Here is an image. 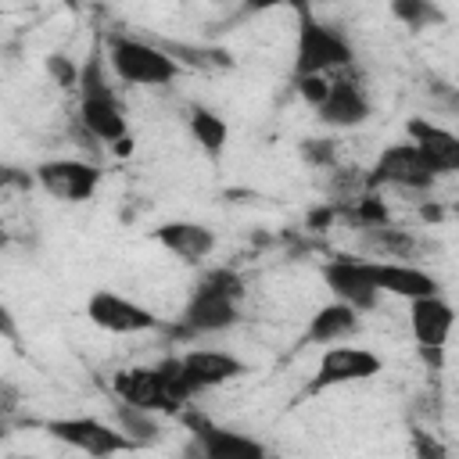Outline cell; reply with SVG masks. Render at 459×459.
Returning <instances> with one entry per match:
<instances>
[{
    "instance_id": "8992f818",
    "label": "cell",
    "mask_w": 459,
    "mask_h": 459,
    "mask_svg": "<svg viewBox=\"0 0 459 459\" xmlns=\"http://www.w3.org/2000/svg\"><path fill=\"white\" fill-rule=\"evenodd\" d=\"M86 319L97 330L115 333V337H133V333L158 330V316L147 305H140V301H133V298H126L111 287H97L86 298Z\"/></svg>"
},
{
    "instance_id": "9c48e42d",
    "label": "cell",
    "mask_w": 459,
    "mask_h": 459,
    "mask_svg": "<svg viewBox=\"0 0 459 459\" xmlns=\"http://www.w3.org/2000/svg\"><path fill=\"white\" fill-rule=\"evenodd\" d=\"M32 179L57 201L79 204L90 201L100 186V169L93 161H79V158H50L43 165H36Z\"/></svg>"
},
{
    "instance_id": "f546056e",
    "label": "cell",
    "mask_w": 459,
    "mask_h": 459,
    "mask_svg": "<svg viewBox=\"0 0 459 459\" xmlns=\"http://www.w3.org/2000/svg\"><path fill=\"white\" fill-rule=\"evenodd\" d=\"M0 333L7 337V341H14L18 337V326H14V319H11V312L0 305Z\"/></svg>"
},
{
    "instance_id": "83f0119b",
    "label": "cell",
    "mask_w": 459,
    "mask_h": 459,
    "mask_svg": "<svg viewBox=\"0 0 459 459\" xmlns=\"http://www.w3.org/2000/svg\"><path fill=\"white\" fill-rule=\"evenodd\" d=\"M359 215H362L366 222H373V219H377V222H384V219H387V215H384V204H380L377 197H366V201H362V208H359Z\"/></svg>"
},
{
    "instance_id": "4fadbf2b",
    "label": "cell",
    "mask_w": 459,
    "mask_h": 459,
    "mask_svg": "<svg viewBox=\"0 0 459 459\" xmlns=\"http://www.w3.org/2000/svg\"><path fill=\"white\" fill-rule=\"evenodd\" d=\"M405 136L409 143L427 158V165L437 172V176H448L459 169V136L430 118H409L405 126Z\"/></svg>"
},
{
    "instance_id": "4dcf8cb0",
    "label": "cell",
    "mask_w": 459,
    "mask_h": 459,
    "mask_svg": "<svg viewBox=\"0 0 459 459\" xmlns=\"http://www.w3.org/2000/svg\"><path fill=\"white\" fill-rule=\"evenodd\" d=\"M65 4H75V0H65Z\"/></svg>"
},
{
    "instance_id": "52a82bcc",
    "label": "cell",
    "mask_w": 459,
    "mask_h": 459,
    "mask_svg": "<svg viewBox=\"0 0 459 459\" xmlns=\"http://www.w3.org/2000/svg\"><path fill=\"white\" fill-rule=\"evenodd\" d=\"M380 369H384V359H380L377 351L359 348V344H341V341H333V344L319 355V366H316V377H312V391L344 387V384H362V380H373Z\"/></svg>"
},
{
    "instance_id": "9a60e30c",
    "label": "cell",
    "mask_w": 459,
    "mask_h": 459,
    "mask_svg": "<svg viewBox=\"0 0 459 459\" xmlns=\"http://www.w3.org/2000/svg\"><path fill=\"white\" fill-rule=\"evenodd\" d=\"M323 280L330 287V294L344 305H351L355 312H369L377 308L380 294L373 290V283L362 273V258H333L323 265Z\"/></svg>"
},
{
    "instance_id": "5bb4252c",
    "label": "cell",
    "mask_w": 459,
    "mask_h": 459,
    "mask_svg": "<svg viewBox=\"0 0 459 459\" xmlns=\"http://www.w3.org/2000/svg\"><path fill=\"white\" fill-rule=\"evenodd\" d=\"M316 115L326 126L351 129V126H362L369 118V97L362 93V86L355 79H330L326 97L316 104Z\"/></svg>"
},
{
    "instance_id": "8fae6325",
    "label": "cell",
    "mask_w": 459,
    "mask_h": 459,
    "mask_svg": "<svg viewBox=\"0 0 459 459\" xmlns=\"http://www.w3.org/2000/svg\"><path fill=\"white\" fill-rule=\"evenodd\" d=\"M373 183H391V186H405V190H427L434 186L437 172L427 165V158L405 140V143H391L380 151L377 165H373Z\"/></svg>"
},
{
    "instance_id": "44dd1931",
    "label": "cell",
    "mask_w": 459,
    "mask_h": 459,
    "mask_svg": "<svg viewBox=\"0 0 459 459\" xmlns=\"http://www.w3.org/2000/svg\"><path fill=\"white\" fill-rule=\"evenodd\" d=\"M115 427H118L133 445H151V441H158V434H161L154 412H151V409H140V405H129V402L118 405Z\"/></svg>"
},
{
    "instance_id": "484cf974",
    "label": "cell",
    "mask_w": 459,
    "mask_h": 459,
    "mask_svg": "<svg viewBox=\"0 0 459 459\" xmlns=\"http://www.w3.org/2000/svg\"><path fill=\"white\" fill-rule=\"evenodd\" d=\"M32 172H22V169H11V165H0V190L7 186H32Z\"/></svg>"
},
{
    "instance_id": "2e32d148",
    "label": "cell",
    "mask_w": 459,
    "mask_h": 459,
    "mask_svg": "<svg viewBox=\"0 0 459 459\" xmlns=\"http://www.w3.org/2000/svg\"><path fill=\"white\" fill-rule=\"evenodd\" d=\"M452 323H455V308L437 290L409 301V330H412L416 344H423V348H445V341L452 333Z\"/></svg>"
},
{
    "instance_id": "7c38bea8",
    "label": "cell",
    "mask_w": 459,
    "mask_h": 459,
    "mask_svg": "<svg viewBox=\"0 0 459 459\" xmlns=\"http://www.w3.org/2000/svg\"><path fill=\"white\" fill-rule=\"evenodd\" d=\"M362 273L373 283L377 294H391V298H423L437 290V280L409 262H387V258H362Z\"/></svg>"
},
{
    "instance_id": "4316f807",
    "label": "cell",
    "mask_w": 459,
    "mask_h": 459,
    "mask_svg": "<svg viewBox=\"0 0 459 459\" xmlns=\"http://www.w3.org/2000/svg\"><path fill=\"white\" fill-rule=\"evenodd\" d=\"M305 158L308 161H330L333 158V143L330 140H305Z\"/></svg>"
},
{
    "instance_id": "7402d4cb",
    "label": "cell",
    "mask_w": 459,
    "mask_h": 459,
    "mask_svg": "<svg viewBox=\"0 0 459 459\" xmlns=\"http://www.w3.org/2000/svg\"><path fill=\"white\" fill-rule=\"evenodd\" d=\"M391 14L402 25H409L412 32H420V29H427L434 22H445V14L437 11L434 0H391Z\"/></svg>"
},
{
    "instance_id": "ac0fdd59",
    "label": "cell",
    "mask_w": 459,
    "mask_h": 459,
    "mask_svg": "<svg viewBox=\"0 0 459 459\" xmlns=\"http://www.w3.org/2000/svg\"><path fill=\"white\" fill-rule=\"evenodd\" d=\"M154 240L183 262H201L215 251V233L204 222H165L154 230Z\"/></svg>"
},
{
    "instance_id": "f1b7e54d",
    "label": "cell",
    "mask_w": 459,
    "mask_h": 459,
    "mask_svg": "<svg viewBox=\"0 0 459 459\" xmlns=\"http://www.w3.org/2000/svg\"><path fill=\"white\" fill-rule=\"evenodd\" d=\"M18 405V391L11 384H0V416H7Z\"/></svg>"
},
{
    "instance_id": "ffe728a7",
    "label": "cell",
    "mask_w": 459,
    "mask_h": 459,
    "mask_svg": "<svg viewBox=\"0 0 459 459\" xmlns=\"http://www.w3.org/2000/svg\"><path fill=\"white\" fill-rule=\"evenodd\" d=\"M186 126H190V136L201 143V151L204 154H212V158H219L222 151H226V140H230V122L219 115V111H212V108H190V115H186Z\"/></svg>"
},
{
    "instance_id": "6da1fadb",
    "label": "cell",
    "mask_w": 459,
    "mask_h": 459,
    "mask_svg": "<svg viewBox=\"0 0 459 459\" xmlns=\"http://www.w3.org/2000/svg\"><path fill=\"white\" fill-rule=\"evenodd\" d=\"M75 90H79V126L100 140V143H118L129 136V118H126V108L108 79V61L104 54H90L86 65H79V79H75Z\"/></svg>"
},
{
    "instance_id": "ba28073f",
    "label": "cell",
    "mask_w": 459,
    "mask_h": 459,
    "mask_svg": "<svg viewBox=\"0 0 459 459\" xmlns=\"http://www.w3.org/2000/svg\"><path fill=\"white\" fill-rule=\"evenodd\" d=\"M47 430H50V437L65 441L68 448H79V452L97 455V459L136 448L115 423H104L97 416H57V420L47 423Z\"/></svg>"
},
{
    "instance_id": "7a4b0ae2",
    "label": "cell",
    "mask_w": 459,
    "mask_h": 459,
    "mask_svg": "<svg viewBox=\"0 0 459 459\" xmlns=\"http://www.w3.org/2000/svg\"><path fill=\"white\" fill-rule=\"evenodd\" d=\"M240 294H244V283H240L237 273L212 269L197 283V290L190 294V301L183 308L186 333H222L230 326H237V319H240Z\"/></svg>"
},
{
    "instance_id": "d4e9b609",
    "label": "cell",
    "mask_w": 459,
    "mask_h": 459,
    "mask_svg": "<svg viewBox=\"0 0 459 459\" xmlns=\"http://www.w3.org/2000/svg\"><path fill=\"white\" fill-rule=\"evenodd\" d=\"M276 7H294V11H308L312 0H244L247 14H262V11H276Z\"/></svg>"
},
{
    "instance_id": "cb8c5ba5",
    "label": "cell",
    "mask_w": 459,
    "mask_h": 459,
    "mask_svg": "<svg viewBox=\"0 0 459 459\" xmlns=\"http://www.w3.org/2000/svg\"><path fill=\"white\" fill-rule=\"evenodd\" d=\"M294 82H298V93L316 108V104L326 97V82H330V79H326V75H301V79H294Z\"/></svg>"
},
{
    "instance_id": "277c9868",
    "label": "cell",
    "mask_w": 459,
    "mask_h": 459,
    "mask_svg": "<svg viewBox=\"0 0 459 459\" xmlns=\"http://www.w3.org/2000/svg\"><path fill=\"white\" fill-rule=\"evenodd\" d=\"M355 61V47L351 39L319 22L308 11H298V43H294V79L301 75H330V72H341Z\"/></svg>"
},
{
    "instance_id": "603a6c76",
    "label": "cell",
    "mask_w": 459,
    "mask_h": 459,
    "mask_svg": "<svg viewBox=\"0 0 459 459\" xmlns=\"http://www.w3.org/2000/svg\"><path fill=\"white\" fill-rule=\"evenodd\" d=\"M47 72L61 82V86H68V90H75V79H79V65H72L68 61V54H50L47 57Z\"/></svg>"
},
{
    "instance_id": "5b68a950",
    "label": "cell",
    "mask_w": 459,
    "mask_h": 459,
    "mask_svg": "<svg viewBox=\"0 0 459 459\" xmlns=\"http://www.w3.org/2000/svg\"><path fill=\"white\" fill-rule=\"evenodd\" d=\"M115 391L122 402L129 405H140V409H151V412H176L194 391L179 380L176 373V359L161 362V366H140V369H129L115 380Z\"/></svg>"
},
{
    "instance_id": "3957f363",
    "label": "cell",
    "mask_w": 459,
    "mask_h": 459,
    "mask_svg": "<svg viewBox=\"0 0 459 459\" xmlns=\"http://www.w3.org/2000/svg\"><path fill=\"white\" fill-rule=\"evenodd\" d=\"M104 61L108 72L129 86H169L172 79H179V61L169 50L136 36H108Z\"/></svg>"
},
{
    "instance_id": "30bf717a",
    "label": "cell",
    "mask_w": 459,
    "mask_h": 459,
    "mask_svg": "<svg viewBox=\"0 0 459 459\" xmlns=\"http://www.w3.org/2000/svg\"><path fill=\"white\" fill-rule=\"evenodd\" d=\"M176 373L197 394V391H208V387H219V384H230V380L244 377L247 373V362L237 359L233 351L194 348V351H186V355L176 359Z\"/></svg>"
},
{
    "instance_id": "d6986e66",
    "label": "cell",
    "mask_w": 459,
    "mask_h": 459,
    "mask_svg": "<svg viewBox=\"0 0 459 459\" xmlns=\"http://www.w3.org/2000/svg\"><path fill=\"white\" fill-rule=\"evenodd\" d=\"M359 316L362 312H355L351 305H344V301H330V305H323L312 319H308V330H305V341H312V344H333V341H344V337H351L355 330H359Z\"/></svg>"
},
{
    "instance_id": "e0dca14e",
    "label": "cell",
    "mask_w": 459,
    "mask_h": 459,
    "mask_svg": "<svg viewBox=\"0 0 459 459\" xmlns=\"http://www.w3.org/2000/svg\"><path fill=\"white\" fill-rule=\"evenodd\" d=\"M194 437H197V452L204 459H262L265 445L258 437H247L240 430H226V427H212L204 420H194Z\"/></svg>"
}]
</instances>
